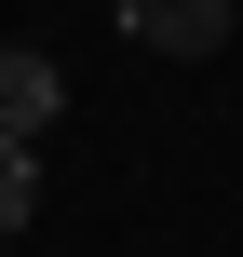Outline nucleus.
I'll use <instances>...</instances> for the list:
<instances>
[{
	"label": "nucleus",
	"mask_w": 243,
	"mask_h": 257,
	"mask_svg": "<svg viewBox=\"0 0 243 257\" xmlns=\"http://www.w3.org/2000/svg\"><path fill=\"white\" fill-rule=\"evenodd\" d=\"M27 203H41V176H27V136H14V122H0V244H14V230H27Z\"/></svg>",
	"instance_id": "obj_3"
},
{
	"label": "nucleus",
	"mask_w": 243,
	"mask_h": 257,
	"mask_svg": "<svg viewBox=\"0 0 243 257\" xmlns=\"http://www.w3.org/2000/svg\"><path fill=\"white\" fill-rule=\"evenodd\" d=\"M54 95H68V81H54V54H41V41H14V54H0V122L27 136V122H41Z\"/></svg>",
	"instance_id": "obj_2"
},
{
	"label": "nucleus",
	"mask_w": 243,
	"mask_h": 257,
	"mask_svg": "<svg viewBox=\"0 0 243 257\" xmlns=\"http://www.w3.org/2000/svg\"><path fill=\"white\" fill-rule=\"evenodd\" d=\"M122 27H135L149 54H216V41H230V0H122Z\"/></svg>",
	"instance_id": "obj_1"
}]
</instances>
